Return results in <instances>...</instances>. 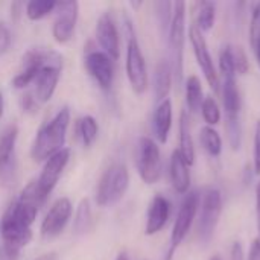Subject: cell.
I'll list each match as a JSON object with an SVG mask.
<instances>
[{"label": "cell", "instance_id": "obj_1", "mask_svg": "<svg viewBox=\"0 0 260 260\" xmlns=\"http://www.w3.org/2000/svg\"><path fill=\"white\" fill-rule=\"evenodd\" d=\"M38 210L37 206L20 198L6 209L0 219V239L8 256L15 259L21 248L30 242V225L35 222Z\"/></svg>", "mask_w": 260, "mask_h": 260}, {"label": "cell", "instance_id": "obj_2", "mask_svg": "<svg viewBox=\"0 0 260 260\" xmlns=\"http://www.w3.org/2000/svg\"><path fill=\"white\" fill-rule=\"evenodd\" d=\"M69 123L70 111L67 107H64L38 131L30 148V157L34 161H46L64 148Z\"/></svg>", "mask_w": 260, "mask_h": 260}, {"label": "cell", "instance_id": "obj_3", "mask_svg": "<svg viewBox=\"0 0 260 260\" xmlns=\"http://www.w3.org/2000/svg\"><path fill=\"white\" fill-rule=\"evenodd\" d=\"M129 186V172L123 163L111 165L101 177L98 190H96V203L101 207H108L119 203L126 193Z\"/></svg>", "mask_w": 260, "mask_h": 260}, {"label": "cell", "instance_id": "obj_4", "mask_svg": "<svg viewBox=\"0 0 260 260\" xmlns=\"http://www.w3.org/2000/svg\"><path fill=\"white\" fill-rule=\"evenodd\" d=\"M186 40V3H174L172 20L169 26V47H171V67L177 84L183 81V53Z\"/></svg>", "mask_w": 260, "mask_h": 260}, {"label": "cell", "instance_id": "obj_5", "mask_svg": "<svg viewBox=\"0 0 260 260\" xmlns=\"http://www.w3.org/2000/svg\"><path fill=\"white\" fill-rule=\"evenodd\" d=\"M18 137L17 125H8L0 133V186L11 189L17 183L15 143Z\"/></svg>", "mask_w": 260, "mask_h": 260}, {"label": "cell", "instance_id": "obj_6", "mask_svg": "<svg viewBox=\"0 0 260 260\" xmlns=\"http://www.w3.org/2000/svg\"><path fill=\"white\" fill-rule=\"evenodd\" d=\"M125 69H126V76H128L133 91L136 94H143L149 84L148 69H146V61H145L143 52H142L140 44L134 34H131L129 40H128Z\"/></svg>", "mask_w": 260, "mask_h": 260}, {"label": "cell", "instance_id": "obj_7", "mask_svg": "<svg viewBox=\"0 0 260 260\" xmlns=\"http://www.w3.org/2000/svg\"><path fill=\"white\" fill-rule=\"evenodd\" d=\"M222 212V197L218 189H207L203 195L201 215L198 222V235L203 244H209L215 235Z\"/></svg>", "mask_w": 260, "mask_h": 260}, {"label": "cell", "instance_id": "obj_8", "mask_svg": "<svg viewBox=\"0 0 260 260\" xmlns=\"http://www.w3.org/2000/svg\"><path fill=\"white\" fill-rule=\"evenodd\" d=\"M198 207H200V195L198 192H189L181 206H180V210H178V215H177V219L174 222V229H172V235H171V248L168 251V256L166 259L172 260L174 256V251L178 248V245L184 241V238L187 236L192 224H193V219L198 213Z\"/></svg>", "mask_w": 260, "mask_h": 260}, {"label": "cell", "instance_id": "obj_9", "mask_svg": "<svg viewBox=\"0 0 260 260\" xmlns=\"http://www.w3.org/2000/svg\"><path fill=\"white\" fill-rule=\"evenodd\" d=\"M137 171L146 184H154L161 177L160 148L149 137H140L137 145Z\"/></svg>", "mask_w": 260, "mask_h": 260}, {"label": "cell", "instance_id": "obj_10", "mask_svg": "<svg viewBox=\"0 0 260 260\" xmlns=\"http://www.w3.org/2000/svg\"><path fill=\"white\" fill-rule=\"evenodd\" d=\"M79 14V3L75 0L56 3V18L52 26L53 40L59 44H66L73 38L76 21Z\"/></svg>", "mask_w": 260, "mask_h": 260}, {"label": "cell", "instance_id": "obj_11", "mask_svg": "<svg viewBox=\"0 0 260 260\" xmlns=\"http://www.w3.org/2000/svg\"><path fill=\"white\" fill-rule=\"evenodd\" d=\"M70 154H72V151L69 148H62L59 152H56L49 160H46L44 168L41 171V175L35 181V186L44 200H47L50 192L55 189L59 177L62 175V172H64V169L70 160Z\"/></svg>", "mask_w": 260, "mask_h": 260}, {"label": "cell", "instance_id": "obj_12", "mask_svg": "<svg viewBox=\"0 0 260 260\" xmlns=\"http://www.w3.org/2000/svg\"><path fill=\"white\" fill-rule=\"evenodd\" d=\"M72 213H73V207L69 198L56 200L41 222V229H40L41 238L49 241V239H55L56 236H59L67 227L72 218Z\"/></svg>", "mask_w": 260, "mask_h": 260}, {"label": "cell", "instance_id": "obj_13", "mask_svg": "<svg viewBox=\"0 0 260 260\" xmlns=\"http://www.w3.org/2000/svg\"><path fill=\"white\" fill-rule=\"evenodd\" d=\"M189 37H190V43H192V47H193V52H195L198 66L201 67V70H203V73H204V76H206L210 88L215 93H218L219 91V78H218V73H216V69H215L212 55L209 52L206 38L203 37L201 30L195 24L190 26Z\"/></svg>", "mask_w": 260, "mask_h": 260}, {"label": "cell", "instance_id": "obj_14", "mask_svg": "<svg viewBox=\"0 0 260 260\" xmlns=\"http://www.w3.org/2000/svg\"><path fill=\"white\" fill-rule=\"evenodd\" d=\"M85 69L88 75L94 79L101 90L108 91L114 79L113 59L101 50H91L85 55Z\"/></svg>", "mask_w": 260, "mask_h": 260}, {"label": "cell", "instance_id": "obj_15", "mask_svg": "<svg viewBox=\"0 0 260 260\" xmlns=\"http://www.w3.org/2000/svg\"><path fill=\"white\" fill-rule=\"evenodd\" d=\"M96 37H98V41H99L101 47L104 49V52L113 61L119 59V56H120V38H119L117 26H116L114 20L111 18V15L104 14L98 20Z\"/></svg>", "mask_w": 260, "mask_h": 260}, {"label": "cell", "instance_id": "obj_16", "mask_svg": "<svg viewBox=\"0 0 260 260\" xmlns=\"http://www.w3.org/2000/svg\"><path fill=\"white\" fill-rule=\"evenodd\" d=\"M61 76V67L58 66H44L37 79H35V101L40 104H47L56 90L58 81Z\"/></svg>", "mask_w": 260, "mask_h": 260}, {"label": "cell", "instance_id": "obj_17", "mask_svg": "<svg viewBox=\"0 0 260 260\" xmlns=\"http://www.w3.org/2000/svg\"><path fill=\"white\" fill-rule=\"evenodd\" d=\"M169 215H171V203L161 195L154 197V200L151 201V206L148 209L145 233L148 236L158 233L166 225Z\"/></svg>", "mask_w": 260, "mask_h": 260}, {"label": "cell", "instance_id": "obj_18", "mask_svg": "<svg viewBox=\"0 0 260 260\" xmlns=\"http://www.w3.org/2000/svg\"><path fill=\"white\" fill-rule=\"evenodd\" d=\"M171 126H172V102L169 99H165L158 104L152 117V129L158 143L168 142Z\"/></svg>", "mask_w": 260, "mask_h": 260}, {"label": "cell", "instance_id": "obj_19", "mask_svg": "<svg viewBox=\"0 0 260 260\" xmlns=\"http://www.w3.org/2000/svg\"><path fill=\"white\" fill-rule=\"evenodd\" d=\"M169 174L172 180V186L178 193H187L190 187V172L189 166L181 157L180 151L175 149L171 157V166H169Z\"/></svg>", "mask_w": 260, "mask_h": 260}, {"label": "cell", "instance_id": "obj_20", "mask_svg": "<svg viewBox=\"0 0 260 260\" xmlns=\"http://www.w3.org/2000/svg\"><path fill=\"white\" fill-rule=\"evenodd\" d=\"M222 104L225 108L227 120H239L241 96L236 85V78H225L222 84Z\"/></svg>", "mask_w": 260, "mask_h": 260}, {"label": "cell", "instance_id": "obj_21", "mask_svg": "<svg viewBox=\"0 0 260 260\" xmlns=\"http://www.w3.org/2000/svg\"><path fill=\"white\" fill-rule=\"evenodd\" d=\"M172 67L168 59H161L155 66L154 72V93L157 101H165L168 99V94L172 87Z\"/></svg>", "mask_w": 260, "mask_h": 260}, {"label": "cell", "instance_id": "obj_22", "mask_svg": "<svg viewBox=\"0 0 260 260\" xmlns=\"http://www.w3.org/2000/svg\"><path fill=\"white\" fill-rule=\"evenodd\" d=\"M180 154L187 163V166H192L195 163V146L190 134V126H189V116L187 111L183 110L180 114Z\"/></svg>", "mask_w": 260, "mask_h": 260}, {"label": "cell", "instance_id": "obj_23", "mask_svg": "<svg viewBox=\"0 0 260 260\" xmlns=\"http://www.w3.org/2000/svg\"><path fill=\"white\" fill-rule=\"evenodd\" d=\"M203 87H201V81L198 79V76L192 75L186 79V102L187 107L192 113H197L201 110L203 105Z\"/></svg>", "mask_w": 260, "mask_h": 260}, {"label": "cell", "instance_id": "obj_24", "mask_svg": "<svg viewBox=\"0 0 260 260\" xmlns=\"http://www.w3.org/2000/svg\"><path fill=\"white\" fill-rule=\"evenodd\" d=\"M93 222V216H91V207H90V201L87 198L81 200L75 218H73V230L76 235H84L90 230Z\"/></svg>", "mask_w": 260, "mask_h": 260}, {"label": "cell", "instance_id": "obj_25", "mask_svg": "<svg viewBox=\"0 0 260 260\" xmlns=\"http://www.w3.org/2000/svg\"><path fill=\"white\" fill-rule=\"evenodd\" d=\"M56 3L58 2L55 0H30L24 9L26 17L30 21H38L46 15H49L50 12H53L56 9Z\"/></svg>", "mask_w": 260, "mask_h": 260}, {"label": "cell", "instance_id": "obj_26", "mask_svg": "<svg viewBox=\"0 0 260 260\" xmlns=\"http://www.w3.org/2000/svg\"><path fill=\"white\" fill-rule=\"evenodd\" d=\"M200 139H201L203 148L212 157H218L221 154V151H222V140H221V136L218 134L216 129H213L212 126H204L201 129Z\"/></svg>", "mask_w": 260, "mask_h": 260}, {"label": "cell", "instance_id": "obj_27", "mask_svg": "<svg viewBox=\"0 0 260 260\" xmlns=\"http://www.w3.org/2000/svg\"><path fill=\"white\" fill-rule=\"evenodd\" d=\"M78 131H79V136L82 139V143L85 146H91L96 142L98 133H99V126H98L96 119L93 116H84L79 120Z\"/></svg>", "mask_w": 260, "mask_h": 260}, {"label": "cell", "instance_id": "obj_28", "mask_svg": "<svg viewBox=\"0 0 260 260\" xmlns=\"http://www.w3.org/2000/svg\"><path fill=\"white\" fill-rule=\"evenodd\" d=\"M215 5L212 2H201L198 3L197 12V27L200 30H210L215 24Z\"/></svg>", "mask_w": 260, "mask_h": 260}, {"label": "cell", "instance_id": "obj_29", "mask_svg": "<svg viewBox=\"0 0 260 260\" xmlns=\"http://www.w3.org/2000/svg\"><path fill=\"white\" fill-rule=\"evenodd\" d=\"M201 113H203V117L204 120L209 123V126L212 125H216L219 123L221 120V110H219V105L218 102L213 99V98H204L203 101V105H201Z\"/></svg>", "mask_w": 260, "mask_h": 260}, {"label": "cell", "instance_id": "obj_30", "mask_svg": "<svg viewBox=\"0 0 260 260\" xmlns=\"http://www.w3.org/2000/svg\"><path fill=\"white\" fill-rule=\"evenodd\" d=\"M219 69H221V73H222L224 79L236 76L235 64H233V50H232L230 44L224 46L221 49V52H219Z\"/></svg>", "mask_w": 260, "mask_h": 260}, {"label": "cell", "instance_id": "obj_31", "mask_svg": "<svg viewBox=\"0 0 260 260\" xmlns=\"http://www.w3.org/2000/svg\"><path fill=\"white\" fill-rule=\"evenodd\" d=\"M233 50V64H235V72L238 75H247L250 64H248V58L247 53L244 50V47L241 46H232Z\"/></svg>", "mask_w": 260, "mask_h": 260}, {"label": "cell", "instance_id": "obj_32", "mask_svg": "<svg viewBox=\"0 0 260 260\" xmlns=\"http://www.w3.org/2000/svg\"><path fill=\"white\" fill-rule=\"evenodd\" d=\"M157 17H158V23L161 30H169L171 26V20H172V3L171 2H158L157 5Z\"/></svg>", "mask_w": 260, "mask_h": 260}, {"label": "cell", "instance_id": "obj_33", "mask_svg": "<svg viewBox=\"0 0 260 260\" xmlns=\"http://www.w3.org/2000/svg\"><path fill=\"white\" fill-rule=\"evenodd\" d=\"M260 41V2L254 5L253 12H251V21H250V43L253 49Z\"/></svg>", "mask_w": 260, "mask_h": 260}, {"label": "cell", "instance_id": "obj_34", "mask_svg": "<svg viewBox=\"0 0 260 260\" xmlns=\"http://www.w3.org/2000/svg\"><path fill=\"white\" fill-rule=\"evenodd\" d=\"M227 133L229 140L233 149H238L241 146V123L239 120H227Z\"/></svg>", "mask_w": 260, "mask_h": 260}, {"label": "cell", "instance_id": "obj_35", "mask_svg": "<svg viewBox=\"0 0 260 260\" xmlns=\"http://www.w3.org/2000/svg\"><path fill=\"white\" fill-rule=\"evenodd\" d=\"M12 37L11 30L5 23H0V55H5L11 49Z\"/></svg>", "mask_w": 260, "mask_h": 260}, {"label": "cell", "instance_id": "obj_36", "mask_svg": "<svg viewBox=\"0 0 260 260\" xmlns=\"http://www.w3.org/2000/svg\"><path fill=\"white\" fill-rule=\"evenodd\" d=\"M254 172L260 174V120L256 123L254 133Z\"/></svg>", "mask_w": 260, "mask_h": 260}, {"label": "cell", "instance_id": "obj_37", "mask_svg": "<svg viewBox=\"0 0 260 260\" xmlns=\"http://www.w3.org/2000/svg\"><path fill=\"white\" fill-rule=\"evenodd\" d=\"M21 107H23V111H26V113H35L37 111V101H35V98H32L30 94L23 96Z\"/></svg>", "mask_w": 260, "mask_h": 260}, {"label": "cell", "instance_id": "obj_38", "mask_svg": "<svg viewBox=\"0 0 260 260\" xmlns=\"http://www.w3.org/2000/svg\"><path fill=\"white\" fill-rule=\"evenodd\" d=\"M230 259L232 260H245L244 259V248L239 242H235L232 247V253H230Z\"/></svg>", "mask_w": 260, "mask_h": 260}, {"label": "cell", "instance_id": "obj_39", "mask_svg": "<svg viewBox=\"0 0 260 260\" xmlns=\"http://www.w3.org/2000/svg\"><path fill=\"white\" fill-rule=\"evenodd\" d=\"M248 260H260V239L256 238L251 244L250 248V254H248Z\"/></svg>", "mask_w": 260, "mask_h": 260}, {"label": "cell", "instance_id": "obj_40", "mask_svg": "<svg viewBox=\"0 0 260 260\" xmlns=\"http://www.w3.org/2000/svg\"><path fill=\"white\" fill-rule=\"evenodd\" d=\"M256 213H257V230H259L260 239V181L256 187Z\"/></svg>", "mask_w": 260, "mask_h": 260}, {"label": "cell", "instance_id": "obj_41", "mask_svg": "<svg viewBox=\"0 0 260 260\" xmlns=\"http://www.w3.org/2000/svg\"><path fill=\"white\" fill-rule=\"evenodd\" d=\"M35 260H58V256L55 253H49V254H43V256L37 257Z\"/></svg>", "mask_w": 260, "mask_h": 260}, {"label": "cell", "instance_id": "obj_42", "mask_svg": "<svg viewBox=\"0 0 260 260\" xmlns=\"http://www.w3.org/2000/svg\"><path fill=\"white\" fill-rule=\"evenodd\" d=\"M0 260H15L14 257H11V256H8L6 254V251H5V248H3V245H0Z\"/></svg>", "mask_w": 260, "mask_h": 260}, {"label": "cell", "instance_id": "obj_43", "mask_svg": "<svg viewBox=\"0 0 260 260\" xmlns=\"http://www.w3.org/2000/svg\"><path fill=\"white\" fill-rule=\"evenodd\" d=\"M3 111H5V99H3V94L0 91V119L3 117Z\"/></svg>", "mask_w": 260, "mask_h": 260}, {"label": "cell", "instance_id": "obj_44", "mask_svg": "<svg viewBox=\"0 0 260 260\" xmlns=\"http://www.w3.org/2000/svg\"><path fill=\"white\" fill-rule=\"evenodd\" d=\"M116 260H129V259H128V254H126L125 251H122V253H119V256L116 257Z\"/></svg>", "mask_w": 260, "mask_h": 260}, {"label": "cell", "instance_id": "obj_45", "mask_svg": "<svg viewBox=\"0 0 260 260\" xmlns=\"http://www.w3.org/2000/svg\"><path fill=\"white\" fill-rule=\"evenodd\" d=\"M254 52H256V56H257V62H259V67H260V41H259V44L256 46Z\"/></svg>", "mask_w": 260, "mask_h": 260}, {"label": "cell", "instance_id": "obj_46", "mask_svg": "<svg viewBox=\"0 0 260 260\" xmlns=\"http://www.w3.org/2000/svg\"><path fill=\"white\" fill-rule=\"evenodd\" d=\"M210 260H221V259H219V257H218V256H215V257H213V259H210Z\"/></svg>", "mask_w": 260, "mask_h": 260}]
</instances>
